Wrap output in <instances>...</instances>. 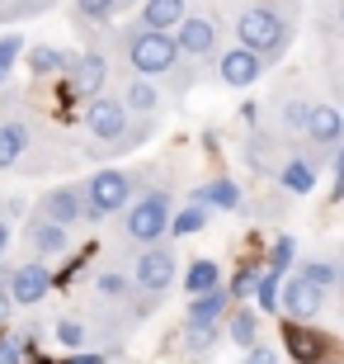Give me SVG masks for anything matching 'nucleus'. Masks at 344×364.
<instances>
[{
    "label": "nucleus",
    "mask_w": 344,
    "mask_h": 364,
    "mask_svg": "<svg viewBox=\"0 0 344 364\" xmlns=\"http://www.w3.org/2000/svg\"><path fill=\"white\" fill-rule=\"evenodd\" d=\"M297 274H302V279H311L316 289H326V294H335V289H340V279H344V265H340V256H335V251H311V256L297 265Z\"/></svg>",
    "instance_id": "a878e982"
},
{
    "label": "nucleus",
    "mask_w": 344,
    "mask_h": 364,
    "mask_svg": "<svg viewBox=\"0 0 344 364\" xmlns=\"http://www.w3.org/2000/svg\"><path fill=\"white\" fill-rule=\"evenodd\" d=\"M260 270H265V260H245V265H236V274H231V289H226V294H231V303H250Z\"/></svg>",
    "instance_id": "f704fd0d"
},
{
    "label": "nucleus",
    "mask_w": 344,
    "mask_h": 364,
    "mask_svg": "<svg viewBox=\"0 0 344 364\" xmlns=\"http://www.w3.org/2000/svg\"><path fill=\"white\" fill-rule=\"evenodd\" d=\"M269 180H274L288 199H306V194L316 189V180H321V156L306 151L302 142H292V147H283V156H278V166H274Z\"/></svg>",
    "instance_id": "9d476101"
},
{
    "label": "nucleus",
    "mask_w": 344,
    "mask_h": 364,
    "mask_svg": "<svg viewBox=\"0 0 344 364\" xmlns=\"http://www.w3.org/2000/svg\"><path fill=\"white\" fill-rule=\"evenodd\" d=\"M67 48H57V43H24V62L28 71L38 76V81H62V71H67Z\"/></svg>",
    "instance_id": "5701e85b"
},
{
    "label": "nucleus",
    "mask_w": 344,
    "mask_h": 364,
    "mask_svg": "<svg viewBox=\"0 0 344 364\" xmlns=\"http://www.w3.org/2000/svg\"><path fill=\"white\" fill-rule=\"evenodd\" d=\"M265 62L250 53V48H240V43H222V53L212 57V76H217V85H226V90H255V85L265 81Z\"/></svg>",
    "instance_id": "4468645a"
},
{
    "label": "nucleus",
    "mask_w": 344,
    "mask_h": 364,
    "mask_svg": "<svg viewBox=\"0 0 344 364\" xmlns=\"http://www.w3.org/2000/svg\"><path fill=\"white\" fill-rule=\"evenodd\" d=\"M212 223V213L203 208V203H194L184 194V203H174V213H170V228H165V237L170 242H184V237H199L203 228Z\"/></svg>",
    "instance_id": "cd10ccee"
},
{
    "label": "nucleus",
    "mask_w": 344,
    "mask_h": 364,
    "mask_svg": "<svg viewBox=\"0 0 344 364\" xmlns=\"http://www.w3.org/2000/svg\"><path fill=\"white\" fill-rule=\"evenodd\" d=\"M189 199L203 203L208 213H240V208H245V189H240V180H231V176H212V180H203V185L189 189Z\"/></svg>",
    "instance_id": "aec40b11"
},
{
    "label": "nucleus",
    "mask_w": 344,
    "mask_h": 364,
    "mask_svg": "<svg viewBox=\"0 0 344 364\" xmlns=\"http://www.w3.org/2000/svg\"><path fill=\"white\" fill-rule=\"evenodd\" d=\"M19 242H24V256L28 260H43V265L67 260L71 251H76L71 228H57V223H48V218H38V213H24V232H19Z\"/></svg>",
    "instance_id": "9b49d317"
},
{
    "label": "nucleus",
    "mask_w": 344,
    "mask_h": 364,
    "mask_svg": "<svg viewBox=\"0 0 344 364\" xmlns=\"http://www.w3.org/2000/svg\"><path fill=\"white\" fill-rule=\"evenodd\" d=\"M231 33L265 67H274V62L288 57L292 38H297V5H288V0H240L236 19H231Z\"/></svg>",
    "instance_id": "7ed1b4c3"
},
{
    "label": "nucleus",
    "mask_w": 344,
    "mask_h": 364,
    "mask_svg": "<svg viewBox=\"0 0 344 364\" xmlns=\"http://www.w3.org/2000/svg\"><path fill=\"white\" fill-rule=\"evenodd\" d=\"M48 5H57V0H48Z\"/></svg>",
    "instance_id": "49530a36"
},
{
    "label": "nucleus",
    "mask_w": 344,
    "mask_h": 364,
    "mask_svg": "<svg viewBox=\"0 0 344 364\" xmlns=\"http://www.w3.org/2000/svg\"><path fill=\"white\" fill-rule=\"evenodd\" d=\"M297 142H302L306 151H316V156L344 147V114H340V105H331V100H311Z\"/></svg>",
    "instance_id": "f8f14e48"
},
{
    "label": "nucleus",
    "mask_w": 344,
    "mask_h": 364,
    "mask_svg": "<svg viewBox=\"0 0 344 364\" xmlns=\"http://www.w3.org/2000/svg\"><path fill=\"white\" fill-rule=\"evenodd\" d=\"M278 156H283V137L278 133H265V128H250V137H245V166H250L255 176H274Z\"/></svg>",
    "instance_id": "4be33fe9"
},
{
    "label": "nucleus",
    "mask_w": 344,
    "mask_h": 364,
    "mask_svg": "<svg viewBox=\"0 0 344 364\" xmlns=\"http://www.w3.org/2000/svg\"><path fill=\"white\" fill-rule=\"evenodd\" d=\"M52 336H57V346H62V350H80V346L90 341V322H85V317H76V312H67V317H57Z\"/></svg>",
    "instance_id": "2f4dec72"
},
{
    "label": "nucleus",
    "mask_w": 344,
    "mask_h": 364,
    "mask_svg": "<svg viewBox=\"0 0 344 364\" xmlns=\"http://www.w3.org/2000/svg\"><path fill=\"white\" fill-rule=\"evenodd\" d=\"M174 203H179V194H174L170 180H160V185H156V180H146L133 199H128V208L118 213L123 246L142 251V246H151V242H165V228H170Z\"/></svg>",
    "instance_id": "39448f33"
},
{
    "label": "nucleus",
    "mask_w": 344,
    "mask_h": 364,
    "mask_svg": "<svg viewBox=\"0 0 344 364\" xmlns=\"http://www.w3.org/2000/svg\"><path fill=\"white\" fill-rule=\"evenodd\" d=\"M0 85H5V71H0Z\"/></svg>",
    "instance_id": "c03bdc74"
},
{
    "label": "nucleus",
    "mask_w": 344,
    "mask_h": 364,
    "mask_svg": "<svg viewBox=\"0 0 344 364\" xmlns=\"http://www.w3.org/2000/svg\"><path fill=\"white\" fill-rule=\"evenodd\" d=\"M10 246H14V223H5V218H0V260L10 256Z\"/></svg>",
    "instance_id": "37998d69"
},
{
    "label": "nucleus",
    "mask_w": 344,
    "mask_h": 364,
    "mask_svg": "<svg viewBox=\"0 0 344 364\" xmlns=\"http://www.w3.org/2000/svg\"><path fill=\"white\" fill-rule=\"evenodd\" d=\"M118 5H133V0H118Z\"/></svg>",
    "instance_id": "a18cd8bd"
},
{
    "label": "nucleus",
    "mask_w": 344,
    "mask_h": 364,
    "mask_svg": "<svg viewBox=\"0 0 344 364\" xmlns=\"http://www.w3.org/2000/svg\"><path fill=\"white\" fill-rule=\"evenodd\" d=\"M43 10H52L48 0H0V24L5 19H28V14H43Z\"/></svg>",
    "instance_id": "e433bc0d"
},
{
    "label": "nucleus",
    "mask_w": 344,
    "mask_h": 364,
    "mask_svg": "<svg viewBox=\"0 0 344 364\" xmlns=\"http://www.w3.org/2000/svg\"><path fill=\"white\" fill-rule=\"evenodd\" d=\"M170 38H174V48H179V57H184L189 67H212V57L222 53V19H217V14L212 10H194V5H189L184 10V19H179V24L170 28Z\"/></svg>",
    "instance_id": "6e6552de"
},
{
    "label": "nucleus",
    "mask_w": 344,
    "mask_h": 364,
    "mask_svg": "<svg viewBox=\"0 0 344 364\" xmlns=\"http://www.w3.org/2000/svg\"><path fill=\"white\" fill-rule=\"evenodd\" d=\"M288 5H297V0H288Z\"/></svg>",
    "instance_id": "de8ad7c7"
},
{
    "label": "nucleus",
    "mask_w": 344,
    "mask_h": 364,
    "mask_svg": "<svg viewBox=\"0 0 344 364\" xmlns=\"http://www.w3.org/2000/svg\"><path fill=\"white\" fill-rule=\"evenodd\" d=\"M118 355H123L118 346H104V350H85V346H80V350H67L57 364H113Z\"/></svg>",
    "instance_id": "c9c22d12"
},
{
    "label": "nucleus",
    "mask_w": 344,
    "mask_h": 364,
    "mask_svg": "<svg viewBox=\"0 0 344 364\" xmlns=\"http://www.w3.org/2000/svg\"><path fill=\"white\" fill-rule=\"evenodd\" d=\"M118 0H71V19H76V28H109L113 19H118Z\"/></svg>",
    "instance_id": "c756f323"
},
{
    "label": "nucleus",
    "mask_w": 344,
    "mask_h": 364,
    "mask_svg": "<svg viewBox=\"0 0 344 364\" xmlns=\"http://www.w3.org/2000/svg\"><path fill=\"white\" fill-rule=\"evenodd\" d=\"M0 364H28L24 346H19V336H14L10 326H0Z\"/></svg>",
    "instance_id": "4c0bfd02"
},
{
    "label": "nucleus",
    "mask_w": 344,
    "mask_h": 364,
    "mask_svg": "<svg viewBox=\"0 0 344 364\" xmlns=\"http://www.w3.org/2000/svg\"><path fill=\"white\" fill-rule=\"evenodd\" d=\"M184 10H189V0H142V10H137V24L170 33V28L184 19Z\"/></svg>",
    "instance_id": "c85d7f7f"
},
{
    "label": "nucleus",
    "mask_w": 344,
    "mask_h": 364,
    "mask_svg": "<svg viewBox=\"0 0 344 364\" xmlns=\"http://www.w3.org/2000/svg\"><path fill=\"white\" fill-rule=\"evenodd\" d=\"M5 274H10V260H0V326H10V317H14V303L5 294Z\"/></svg>",
    "instance_id": "79ce46f5"
},
{
    "label": "nucleus",
    "mask_w": 344,
    "mask_h": 364,
    "mask_svg": "<svg viewBox=\"0 0 344 364\" xmlns=\"http://www.w3.org/2000/svg\"><path fill=\"white\" fill-rule=\"evenodd\" d=\"M43 123L48 119H43L28 100H19V95L0 100V171L38 176V171L67 166V151L52 147V133H48Z\"/></svg>",
    "instance_id": "f03ea898"
},
{
    "label": "nucleus",
    "mask_w": 344,
    "mask_h": 364,
    "mask_svg": "<svg viewBox=\"0 0 344 364\" xmlns=\"http://www.w3.org/2000/svg\"><path fill=\"white\" fill-rule=\"evenodd\" d=\"M24 213H28V203L19 194H0V218L5 223H14V218H24Z\"/></svg>",
    "instance_id": "a19ab883"
},
{
    "label": "nucleus",
    "mask_w": 344,
    "mask_h": 364,
    "mask_svg": "<svg viewBox=\"0 0 344 364\" xmlns=\"http://www.w3.org/2000/svg\"><path fill=\"white\" fill-rule=\"evenodd\" d=\"M217 346H222V326H184V355L189 360L203 364Z\"/></svg>",
    "instance_id": "7c9ffc66"
},
{
    "label": "nucleus",
    "mask_w": 344,
    "mask_h": 364,
    "mask_svg": "<svg viewBox=\"0 0 344 364\" xmlns=\"http://www.w3.org/2000/svg\"><path fill=\"white\" fill-rule=\"evenodd\" d=\"M151 180V171L142 166H99L80 180V194H85V223H109L128 208L137 189Z\"/></svg>",
    "instance_id": "423d86ee"
},
{
    "label": "nucleus",
    "mask_w": 344,
    "mask_h": 364,
    "mask_svg": "<svg viewBox=\"0 0 344 364\" xmlns=\"http://www.w3.org/2000/svg\"><path fill=\"white\" fill-rule=\"evenodd\" d=\"M245 364H278V346H269V341L245 346Z\"/></svg>",
    "instance_id": "ea45409f"
},
{
    "label": "nucleus",
    "mask_w": 344,
    "mask_h": 364,
    "mask_svg": "<svg viewBox=\"0 0 344 364\" xmlns=\"http://www.w3.org/2000/svg\"><path fill=\"white\" fill-rule=\"evenodd\" d=\"M80 133H85V142L99 156H128V151H137L146 137L156 133V123L133 119L113 90H99L90 100H80Z\"/></svg>",
    "instance_id": "20e7f679"
},
{
    "label": "nucleus",
    "mask_w": 344,
    "mask_h": 364,
    "mask_svg": "<svg viewBox=\"0 0 344 364\" xmlns=\"http://www.w3.org/2000/svg\"><path fill=\"white\" fill-rule=\"evenodd\" d=\"M174 284H179L189 298H194V294H212V289H222V265H217L212 256H199V260H189L184 270H179Z\"/></svg>",
    "instance_id": "bb28decb"
},
{
    "label": "nucleus",
    "mask_w": 344,
    "mask_h": 364,
    "mask_svg": "<svg viewBox=\"0 0 344 364\" xmlns=\"http://www.w3.org/2000/svg\"><path fill=\"white\" fill-rule=\"evenodd\" d=\"M128 279H133V294H137V303H142L146 312L160 308L165 294L174 289V279H179V256H174L170 237H165V242L142 246L137 260H133V270H128Z\"/></svg>",
    "instance_id": "0eeeda50"
},
{
    "label": "nucleus",
    "mask_w": 344,
    "mask_h": 364,
    "mask_svg": "<svg viewBox=\"0 0 344 364\" xmlns=\"http://www.w3.org/2000/svg\"><path fill=\"white\" fill-rule=\"evenodd\" d=\"M326 308H331V294L316 289L311 279H302V274H288V279L278 284V312L288 322H321Z\"/></svg>",
    "instance_id": "2eb2a0df"
},
{
    "label": "nucleus",
    "mask_w": 344,
    "mask_h": 364,
    "mask_svg": "<svg viewBox=\"0 0 344 364\" xmlns=\"http://www.w3.org/2000/svg\"><path fill=\"white\" fill-rule=\"evenodd\" d=\"M278 284H283V274L278 270H260V279H255V312H278Z\"/></svg>",
    "instance_id": "72a5a7b5"
},
{
    "label": "nucleus",
    "mask_w": 344,
    "mask_h": 364,
    "mask_svg": "<svg viewBox=\"0 0 344 364\" xmlns=\"http://www.w3.org/2000/svg\"><path fill=\"white\" fill-rule=\"evenodd\" d=\"M118 62L146 81H156L160 90L170 95V105H179L194 85H199V67H189L179 48H174L170 33H160V28H142V24H128L118 33Z\"/></svg>",
    "instance_id": "f257e3e1"
},
{
    "label": "nucleus",
    "mask_w": 344,
    "mask_h": 364,
    "mask_svg": "<svg viewBox=\"0 0 344 364\" xmlns=\"http://www.w3.org/2000/svg\"><path fill=\"white\" fill-rule=\"evenodd\" d=\"M222 336H231V346L236 350H245V346H255L260 341V312L250 308V303H231L222 317Z\"/></svg>",
    "instance_id": "393cba45"
},
{
    "label": "nucleus",
    "mask_w": 344,
    "mask_h": 364,
    "mask_svg": "<svg viewBox=\"0 0 344 364\" xmlns=\"http://www.w3.org/2000/svg\"><path fill=\"white\" fill-rule=\"evenodd\" d=\"M52 265H43V260H10V274H5V294H10L14 308H38L43 298L52 294Z\"/></svg>",
    "instance_id": "ddd939ff"
},
{
    "label": "nucleus",
    "mask_w": 344,
    "mask_h": 364,
    "mask_svg": "<svg viewBox=\"0 0 344 364\" xmlns=\"http://www.w3.org/2000/svg\"><path fill=\"white\" fill-rule=\"evenodd\" d=\"M226 308H231V294L222 289H212V294H194L189 298V312H184V326H222Z\"/></svg>",
    "instance_id": "b1692460"
},
{
    "label": "nucleus",
    "mask_w": 344,
    "mask_h": 364,
    "mask_svg": "<svg viewBox=\"0 0 344 364\" xmlns=\"http://www.w3.org/2000/svg\"><path fill=\"white\" fill-rule=\"evenodd\" d=\"M283 350L297 364H326L331 360V341L316 331V322H288L283 317Z\"/></svg>",
    "instance_id": "6ab92c4d"
},
{
    "label": "nucleus",
    "mask_w": 344,
    "mask_h": 364,
    "mask_svg": "<svg viewBox=\"0 0 344 364\" xmlns=\"http://www.w3.org/2000/svg\"><path fill=\"white\" fill-rule=\"evenodd\" d=\"M28 213L48 218V223H57V228H85V194H80V185H57V189H43L38 199L28 203Z\"/></svg>",
    "instance_id": "f3484780"
},
{
    "label": "nucleus",
    "mask_w": 344,
    "mask_h": 364,
    "mask_svg": "<svg viewBox=\"0 0 344 364\" xmlns=\"http://www.w3.org/2000/svg\"><path fill=\"white\" fill-rule=\"evenodd\" d=\"M306 109H311V95L302 90V85L292 81L288 90L274 100V128L269 133H278L283 142H297V133H302V119H306Z\"/></svg>",
    "instance_id": "412c9836"
},
{
    "label": "nucleus",
    "mask_w": 344,
    "mask_h": 364,
    "mask_svg": "<svg viewBox=\"0 0 344 364\" xmlns=\"http://www.w3.org/2000/svg\"><path fill=\"white\" fill-rule=\"evenodd\" d=\"M62 81H67V90L80 100H90V95L109 90L113 85V62H109L104 48H80V53L67 57V71H62Z\"/></svg>",
    "instance_id": "1a4fd4ad"
},
{
    "label": "nucleus",
    "mask_w": 344,
    "mask_h": 364,
    "mask_svg": "<svg viewBox=\"0 0 344 364\" xmlns=\"http://www.w3.org/2000/svg\"><path fill=\"white\" fill-rule=\"evenodd\" d=\"M19 57H24V38H19V33H5V38H0V71L10 76V67Z\"/></svg>",
    "instance_id": "58836bf2"
},
{
    "label": "nucleus",
    "mask_w": 344,
    "mask_h": 364,
    "mask_svg": "<svg viewBox=\"0 0 344 364\" xmlns=\"http://www.w3.org/2000/svg\"><path fill=\"white\" fill-rule=\"evenodd\" d=\"M269 270L278 274H292V265H297V237H288V232H278L274 242H269V256H265Z\"/></svg>",
    "instance_id": "473e14b6"
},
{
    "label": "nucleus",
    "mask_w": 344,
    "mask_h": 364,
    "mask_svg": "<svg viewBox=\"0 0 344 364\" xmlns=\"http://www.w3.org/2000/svg\"><path fill=\"white\" fill-rule=\"evenodd\" d=\"M123 100V109L133 114V119H146V123H160V114L170 109V95L160 90L156 81H146V76H137V71H123L118 90H113Z\"/></svg>",
    "instance_id": "dca6fc26"
},
{
    "label": "nucleus",
    "mask_w": 344,
    "mask_h": 364,
    "mask_svg": "<svg viewBox=\"0 0 344 364\" xmlns=\"http://www.w3.org/2000/svg\"><path fill=\"white\" fill-rule=\"evenodd\" d=\"M90 294L99 298L104 308H128L137 322L146 317V308L137 303L133 279H128V270H123V265H104V270H94V274H90Z\"/></svg>",
    "instance_id": "a211bd4d"
}]
</instances>
